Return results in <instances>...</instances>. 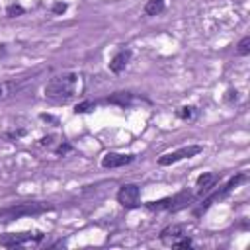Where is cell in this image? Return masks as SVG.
I'll return each mask as SVG.
<instances>
[{
    "mask_svg": "<svg viewBox=\"0 0 250 250\" xmlns=\"http://www.w3.org/2000/svg\"><path fill=\"white\" fill-rule=\"evenodd\" d=\"M80 90V76L76 72H62L53 76L45 86V98L53 102H68Z\"/></svg>",
    "mask_w": 250,
    "mask_h": 250,
    "instance_id": "obj_1",
    "label": "cell"
},
{
    "mask_svg": "<svg viewBox=\"0 0 250 250\" xmlns=\"http://www.w3.org/2000/svg\"><path fill=\"white\" fill-rule=\"evenodd\" d=\"M55 209L53 203H16L12 207H6L0 211V219L4 221H14L20 217H33V215H41L45 211Z\"/></svg>",
    "mask_w": 250,
    "mask_h": 250,
    "instance_id": "obj_2",
    "label": "cell"
},
{
    "mask_svg": "<svg viewBox=\"0 0 250 250\" xmlns=\"http://www.w3.org/2000/svg\"><path fill=\"white\" fill-rule=\"evenodd\" d=\"M244 180H246V176H244V174H236V176L229 178V182H227L225 186H221L219 189H215L211 195H207V197L201 201V205H199V209L195 211V215H201V213H203V211H207L215 201H219V199L227 197V195H229V193H230V191H232L240 182H244Z\"/></svg>",
    "mask_w": 250,
    "mask_h": 250,
    "instance_id": "obj_3",
    "label": "cell"
},
{
    "mask_svg": "<svg viewBox=\"0 0 250 250\" xmlns=\"http://www.w3.org/2000/svg\"><path fill=\"white\" fill-rule=\"evenodd\" d=\"M191 197L193 195L189 191H180V193H176L172 197H162V199H156V201H148V203H145V207L150 209V211H162V209L178 211V209L186 207L191 201Z\"/></svg>",
    "mask_w": 250,
    "mask_h": 250,
    "instance_id": "obj_4",
    "label": "cell"
},
{
    "mask_svg": "<svg viewBox=\"0 0 250 250\" xmlns=\"http://www.w3.org/2000/svg\"><path fill=\"white\" fill-rule=\"evenodd\" d=\"M117 203L125 209H135L141 205V188L137 184H123L117 191Z\"/></svg>",
    "mask_w": 250,
    "mask_h": 250,
    "instance_id": "obj_5",
    "label": "cell"
},
{
    "mask_svg": "<svg viewBox=\"0 0 250 250\" xmlns=\"http://www.w3.org/2000/svg\"><path fill=\"white\" fill-rule=\"evenodd\" d=\"M201 150H203V146H199V145L182 146V148H178V150H174V152H166V154L158 156V164H160V166H170V164H176V162H180V160H184V158H191V156L199 154Z\"/></svg>",
    "mask_w": 250,
    "mask_h": 250,
    "instance_id": "obj_6",
    "label": "cell"
},
{
    "mask_svg": "<svg viewBox=\"0 0 250 250\" xmlns=\"http://www.w3.org/2000/svg\"><path fill=\"white\" fill-rule=\"evenodd\" d=\"M43 232H6L0 234V246L4 248H14L25 242H33V240H43Z\"/></svg>",
    "mask_w": 250,
    "mask_h": 250,
    "instance_id": "obj_7",
    "label": "cell"
},
{
    "mask_svg": "<svg viewBox=\"0 0 250 250\" xmlns=\"http://www.w3.org/2000/svg\"><path fill=\"white\" fill-rule=\"evenodd\" d=\"M135 160V154H123V152H105L100 160L102 168H121Z\"/></svg>",
    "mask_w": 250,
    "mask_h": 250,
    "instance_id": "obj_8",
    "label": "cell"
},
{
    "mask_svg": "<svg viewBox=\"0 0 250 250\" xmlns=\"http://www.w3.org/2000/svg\"><path fill=\"white\" fill-rule=\"evenodd\" d=\"M182 236H186V227H184V225H168L166 229L160 230V242H162L164 246H172V248H174V244H176Z\"/></svg>",
    "mask_w": 250,
    "mask_h": 250,
    "instance_id": "obj_9",
    "label": "cell"
},
{
    "mask_svg": "<svg viewBox=\"0 0 250 250\" xmlns=\"http://www.w3.org/2000/svg\"><path fill=\"white\" fill-rule=\"evenodd\" d=\"M131 57H133L131 49H119V51H117V53L111 57V61H109V70H111L113 74L123 72V70L127 68V64H129Z\"/></svg>",
    "mask_w": 250,
    "mask_h": 250,
    "instance_id": "obj_10",
    "label": "cell"
},
{
    "mask_svg": "<svg viewBox=\"0 0 250 250\" xmlns=\"http://www.w3.org/2000/svg\"><path fill=\"white\" fill-rule=\"evenodd\" d=\"M219 182V176L217 174H213V172H203V174H199L197 176V180H195V186H197V195H207L213 188H215V184Z\"/></svg>",
    "mask_w": 250,
    "mask_h": 250,
    "instance_id": "obj_11",
    "label": "cell"
},
{
    "mask_svg": "<svg viewBox=\"0 0 250 250\" xmlns=\"http://www.w3.org/2000/svg\"><path fill=\"white\" fill-rule=\"evenodd\" d=\"M131 102H133V96L129 92H115L113 96L107 98V104H115V105H121V107H127Z\"/></svg>",
    "mask_w": 250,
    "mask_h": 250,
    "instance_id": "obj_12",
    "label": "cell"
},
{
    "mask_svg": "<svg viewBox=\"0 0 250 250\" xmlns=\"http://www.w3.org/2000/svg\"><path fill=\"white\" fill-rule=\"evenodd\" d=\"M164 12V0H148L145 4V14L146 16H158Z\"/></svg>",
    "mask_w": 250,
    "mask_h": 250,
    "instance_id": "obj_13",
    "label": "cell"
},
{
    "mask_svg": "<svg viewBox=\"0 0 250 250\" xmlns=\"http://www.w3.org/2000/svg\"><path fill=\"white\" fill-rule=\"evenodd\" d=\"M94 109H96V102H92V100H84V102L76 104L72 111L78 115V113H90V111H94Z\"/></svg>",
    "mask_w": 250,
    "mask_h": 250,
    "instance_id": "obj_14",
    "label": "cell"
},
{
    "mask_svg": "<svg viewBox=\"0 0 250 250\" xmlns=\"http://www.w3.org/2000/svg\"><path fill=\"white\" fill-rule=\"evenodd\" d=\"M16 90H18V84L16 82H2L0 84V100L10 98L12 94H16Z\"/></svg>",
    "mask_w": 250,
    "mask_h": 250,
    "instance_id": "obj_15",
    "label": "cell"
},
{
    "mask_svg": "<svg viewBox=\"0 0 250 250\" xmlns=\"http://www.w3.org/2000/svg\"><path fill=\"white\" fill-rule=\"evenodd\" d=\"M193 115H195V107H193V105H182L180 109H176V117H178V119L188 121V119H191Z\"/></svg>",
    "mask_w": 250,
    "mask_h": 250,
    "instance_id": "obj_16",
    "label": "cell"
},
{
    "mask_svg": "<svg viewBox=\"0 0 250 250\" xmlns=\"http://www.w3.org/2000/svg\"><path fill=\"white\" fill-rule=\"evenodd\" d=\"M236 53H238L240 57L250 55V35H244V37L240 39V43L236 45Z\"/></svg>",
    "mask_w": 250,
    "mask_h": 250,
    "instance_id": "obj_17",
    "label": "cell"
},
{
    "mask_svg": "<svg viewBox=\"0 0 250 250\" xmlns=\"http://www.w3.org/2000/svg\"><path fill=\"white\" fill-rule=\"evenodd\" d=\"M23 14H25V8L20 6V4H10V6L6 8V16H8V18H20V16H23Z\"/></svg>",
    "mask_w": 250,
    "mask_h": 250,
    "instance_id": "obj_18",
    "label": "cell"
},
{
    "mask_svg": "<svg viewBox=\"0 0 250 250\" xmlns=\"http://www.w3.org/2000/svg\"><path fill=\"white\" fill-rule=\"evenodd\" d=\"M225 102H227V104H234V102H238V90L229 88V90L225 92Z\"/></svg>",
    "mask_w": 250,
    "mask_h": 250,
    "instance_id": "obj_19",
    "label": "cell"
},
{
    "mask_svg": "<svg viewBox=\"0 0 250 250\" xmlns=\"http://www.w3.org/2000/svg\"><path fill=\"white\" fill-rule=\"evenodd\" d=\"M191 246H193V240H191L188 234H186V236H182V238L174 244V248H191Z\"/></svg>",
    "mask_w": 250,
    "mask_h": 250,
    "instance_id": "obj_20",
    "label": "cell"
},
{
    "mask_svg": "<svg viewBox=\"0 0 250 250\" xmlns=\"http://www.w3.org/2000/svg\"><path fill=\"white\" fill-rule=\"evenodd\" d=\"M72 150V145H68V143H61L57 148H55V152L59 154V156H64L66 152H70Z\"/></svg>",
    "mask_w": 250,
    "mask_h": 250,
    "instance_id": "obj_21",
    "label": "cell"
},
{
    "mask_svg": "<svg viewBox=\"0 0 250 250\" xmlns=\"http://www.w3.org/2000/svg\"><path fill=\"white\" fill-rule=\"evenodd\" d=\"M66 8H68V6H66L64 2H55V4H53V14L61 16V14H64V12H66Z\"/></svg>",
    "mask_w": 250,
    "mask_h": 250,
    "instance_id": "obj_22",
    "label": "cell"
},
{
    "mask_svg": "<svg viewBox=\"0 0 250 250\" xmlns=\"http://www.w3.org/2000/svg\"><path fill=\"white\" fill-rule=\"evenodd\" d=\"M55 139H57L55 135H47V137H41V139H39V145H41V146H53Z\"/></svg>",
    "mask_w": 250,
    "mask_h": 250,
    "instance_id": "obj_23",
    "label": "cell"
},
{
    "mask_svg": "<svg viewBox=\"0 0 250 250\" xmlns=\"http://www.w3.org/2000/svg\"><path fill=\"white\" fill-rule=\"evenodd\" d=\"M23 135H25V129H18V131H8V133H6L8 139H20V137H23Z\"/></svg>",
    "mask_w": 250,
    "mask_h": 250,
    "instance_id": "obj_24",
    "label": "cell"
},
{
    "mask_svg": "<svg viewBox=\"0 0 250 250\" xmlns=\"http://www.w3.org/2000/svg\"><path fill=\"white\" fill-rule=\"evenodd\" d=\"M39 117H41V119H43V121H51V123H55V125H57V123H59V121H57V119H55V117H53V115H47V113H41V115H39Z\"/></svg>",
    "mask_w": 250,
    "mask_h": 250,
    "instance_id": "obj_25",
    "label": "cell"
}]
</instances>
